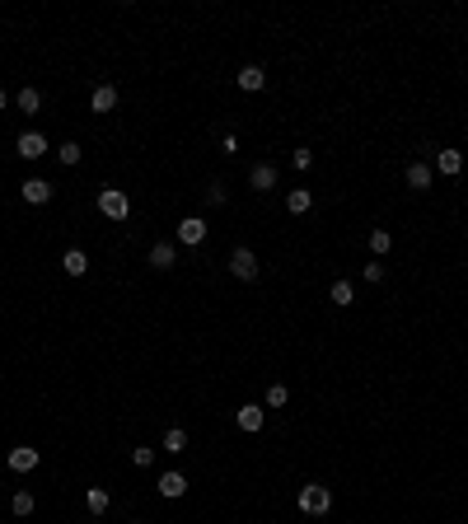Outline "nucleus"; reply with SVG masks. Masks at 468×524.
<instances>
[{
  "instance_id": "12",
  "label": "nucleus",
  "mask_w": 468,
  "mask_h": 524,
  "mask_svg": "<svg viewBox=\"0 0 468 524\" xmlns=\"http://www.w3.org/2000/svg\"><path fill=\"white\" fill-rule=\"evenodd\" d=\"M459 169H464V155H459V150H435V173L459 178Z\"/></svg>"
},
{
  "instance_id": "31",
  "label": "nucleus",
  "mask_w": 468,
  "mask_h": 524,
  "mask_svg": "<svg viewBox=\"0 0 468 524\" xmlns=\"http://www.w3.org/2000/svg\"><path fill=\"white\" fill-rule=\"evenodd\" d=\"M5 108H10V94H5V90H0V112H5Z\"/></svg>"
},
{
  "instance_id": "16",
  "label": "nucleus",
  "mask_w": 468,
  "mask_h": 524,
  "mask_svg": "<svg viewBox=\"0 0 468 524\" xmlns=\"http://www.w3.org/2000/svg\"><path fill=\"white\" fill-rule=\"evenodd\" d=\"M174 262H179V248H174V244H155V248H150V267H155V272H169Z\"/></svg>"
},
{
  "instance_id": "19",
  "label": "nucleus",
  "mask_w": 468,
  "mask_h": 524,
  "mask_svg": "<svg viewBox=\"0 0 468 524\" xmlns=\"http://www.w3.org/2000/svg\"><path fill=\"white\" fill-rule=\"evenodd\" d=\"M328 300H333L337 309H346V304H356V290H351V281H333V290H328Z\"/></svg>"
},
{
  "instance_id": "28",
  "label": "nucleus",
  "mask_w": 468,
  "mask_h": 524,
  "mask_svg": "<svg viewBox=\"0 0 468 524\" xmlns=\"http://www.w3.org/2000/svg\"><path fill=\"white\" fill-rule=\"evenodd\" d=\"M366 281L379 286V281H384V262H366Z\"/></svg>"
},
{
  "instance_id": "3",
  "label": "nucleus",
  "mask_w": 468,
  "mask_h": 524,
  "mask_svg": "<svg viewBox=\"0 0 468 524\" xmlns=\"http://www.w3.org/2000/svg\"><path fill=\"white\" fill-rule=\"evenodd\" d=\"M230 272L239 281H253L257 277V253H253V248H234V253H230Z\"/></svg>"
},
{
  "instance_id": "8",
  "label": "nucleus",
  "mask_w": 468,
  "mask_h": 524,
  "mask_svg": "<svg viewBox=\"0 0 468 524\" xmlns=\"http://www.w3.org/2000/svg\"><path fill=\"white\" fill-rule=\"evenodd\" d=\"M52 183H47V178H28V183H23V201H28V206H47V201H52Z\"/></svg>"
},
{
  "instance_id": "11",
  "label": "nucleus",
  "mask_w": 468,
  "mask_h": 524,
  "mask_svg": "<svg viewBox=\"0 0 468 524\" xmlns=\"http://www.w3.org/2000/svg\"><path fill=\"white\" fill-rule=\"evenodd\" d=\"M33 469H38V449L33 445L10 449V473H33Z\"/></svg>"
},
{
  "instance_id": "27",
  "label": "nucleus",
  "mask_w": 468,
  "mask_h": 524,
  "mask_svg": "<svg viewBox=\"0 0 468 524\" xmlns=\"http://www.w3.org/2000/svg\"><path fill=\"white\" fill-rule=\"evenodd\" d=\"M290 164H295V169H309V164H314V150H309V145H304V150H295V155H290Z\"/></svg>"
},
{
  "instance_id": "18",
  "label": "nucleus",
  "mask_w": 468,
  "mask_h": 524,
  "mask_svg": "<svg viewBox=\"0 0 468 524\" xmlns=\"http://www.w3.org/2000/svg\"><path fill=\"white\" fill-rule=\"evenodd\" d=\"M90 108L94 112H112V108H117V90H112V85H99L94 99H90Z\"/></svg>"
},
{
  "instance_id": "9",
  "label": "nucleus",
  "mask_w": 468,
  "mask_h": 524,
  "mask_svg": "<svg viewBox=\"0 0 468 524\" xmlns=\"http://www.w3.org/2000/svg\"><path fill=\"white\" fill-rule=\"evenodd\" d=\"M234 85H239L244 94H257L262 85H267V70H262V66H244L239 75H234Z\"/></svg>"
},
{
  "instance_id": "30",
  "label": "nucleus",
  "mask_w": 468,
  "mask_h": 524,
  "mask_svg": "<svg viewBox=\"0 0 468 524\" xmlns=\"http://www.w3.org/2000/svg\"><path fill=\"white\" fill-rule=\"evenodd\" d=\"M220 150H225V155H234V150H239V136L225 132V136H220Z\"/></svg>"
},
{
  "instance_id": "23",
  "label": "nucleus",
  "mask_w": 468,
  "mask_h": 524,
  "mask_svg": "<svg viewBox=\"0 0 468 524\" xmlns=\"http://www.w3.org/2000/svg\"><path fill=\"white\" fill-rule=\"evenodd\" d=\"M10 510L19 515V520H23V515H33V491H14V496H10Z\"/></svg>"
},
{
  "instance_id": "25",
  "label": "nucleus",
  "mask_w": 468,
  "mask_h": 524,
  "mask_svg": "<svg viewBox=\"0 0 468 524\" xmlns=\"http://www.w3.org/2000/svg\"><path fill=\"white\" fill-rule=\"evenodd\" d=\"M389 248H393V235H389V230H370V253L384 257Z\"/></svg>"
},
{
  "instance_id": "17",
  "label": "nucleus",
  "mask_w": 468,
  "mask_h": 524,
  "mask_svg": "<svg viewBox=\"0 0 468 524\" xmlns=\"http://www.w3.org/2000/svg\"><path fill=\"white\" fill-rule=\"evenodd\" d=\"M108 506H112V496L103 487H85V510L90 515H108Z\"/></svg>"
},
{
  "instance_id": "15",
  "label": "nucleus",
  "mask_w": 468,
  "mask_h": 524,
  "mask_svg": "<svg viewBox=\"0 0 468 524\" xmlns=\"http://www.w3.org/2000/svg\"><path fill=\"white\" fill-rule=\"evenodd\" d=\"M183 491H188V478H183V473H164V478H159V496H164V501H179Z\"/></svg>"
},
{
  "instance_id": "2",
  "label": "nucleus",
  "mask_w": 468,
  "mask_h": 524,
  "mask_svg": "<svg viewBox=\"0 0 468 524\" xmlns=\"http://www.w3.org/2000/svg\"><path fill=\"white\" fill-rule=\"evenodd\" d=\"M99 211L108 215V220H127V215H132V197H127L122 188H103L99 192Z\"/></svg>"
},
{
  "instance_id": "20",
  "label": "nucleus",
  "mask_w": 468,
  "mask_h": 524,
  "mask_svg": "<svg viewBox=\"0 0 468 524\" xmlns=\"http://www.w3.org/2000/svg\"><path fill=\"white\" fill-rule=\"evenodd\" d=\"M14 103H19V112H28V117H33V112L43 108V94H38L33 85H28V90H19V94H14Z\"/></svg>"
},
{
  "instance_id": "32",
  "label": "nucleus",
  "mask_w": 468,
  "mask_h": 524,
  "mask_svg": "<svg viewBox=\"0 0 468 524\" xmlns=\"http://www.w3.org/2000/svg\"><path fill=\"white\" fill-rule=\"evenodd\" d=\"M141 524H145V520H141Z\"/></svg>"
},
{
  "instance_id": "22",
  "label": "nucleus",
  "mask_w": 468,
  "mask_h": 524,
  "mask_svg": "<svg viewBox=\"0 0 468 524\" xmlns=\"http://www.w3.org/2000/svg\"><path fill=\"white\" fill-rule=\"evenodd\" d=\"M290 402V389L286 384H267V393H262V407H286Z\"/></svg>"
},
{
  "instance_id": "4",
  "label": "nucleus",
  "mask_w": 468,
  "mask_h": 524,
  "mask_svg": "<svg viewBox=\"0 0 468 524\" xmlns=\"http://www.w3.org/2000/svg\"><path fill=\"white\" fill-rule=\"evenodd\" d=\"M262 422H267V407H257V402H244V407H239V412H234V426H239V431H262Z\"/></svg>"
},
{
  "instance_id": "21",
  "label": "nucleus",
  "mask_w": 468,
  "mask_h": 524,
  "mask_svg": "<svg viewBox=\"0 0 468 524\" xmlns=\"http://www.w3.org/2000/svg\"><path fill=\"white\" fill-rule=\"evenodd\" d=\"M183 449H188V431H183V426L164 431V454H183Z\"/></svg>"
},
{
  "instance_id": "29",
  "label": "nucleus",
  "mask_w": 468,
  "mask_h": 524,
  "mask_svg": "<svg viewBox=\"0 0 468 524\" xmlns=\"http://www.w3.org/2000/svg\"><path fill=\"white\" fill-rule=\"evenodd\" d=\"M206 197H211V206H220V201H225V183H220V178H216V183H211V188H206Z\"/></svg>"
},
{
  "instance_id": "6",
  "label": "nucleus",
  "mask_w": 468,
  "mask_h": 524,
  "mask_svg": "<svg viewBox=\"0 0 468 524\" xmlns=\"http://www.w3.org/2000/svg\"><path fill=\"white\" fill-rule=\"evenodd\" d=\"M248 188H253V192H272V188H277V164H253V169H248Z\"/></svg>"
},
{
  "instance_id": "10",
  "label": "nucleus",
  "mask_w": 468,
  "mask_h": 524,
  "mask_svg": "<svg viewBox=\"0 0 468 524\" xmlns=\"http://www.w3.org/2000/svg\"><path fill=\"white\" fill-rule=\"evenodd\" d=\"M19 155L23 159H43L47 155V136L43 132H23L19 136Z\"/></svg>"
},
{
  "instance_id": "24",
  "label": "nucleus",
  "mask_w": 468,
  "mask_h": 524,
  "mask_svg": "<svg viewBox=\"0 0 468 524\" xmlns=\"http://www.w3.org/2000/svg\"><path fill=\"white\" fill-rule=\"evenodd\" d=\"M80 155H85V150H80V145H75V141H66V145H56V159H61V164H66V169H75V164H80Z\"/></svg>"
},
{
  "instance_id": "1",
  "label": "nucleus",
  "mask_w": 468,
  "mask_h": 524,
  "mask_svg": "<svg viewBox=\"0 0 468 524\" xmlns=\"http://www.w3.org/2000/svg\"><path fill=\"white\" fill-rule=\"evenodd\" d=\"M295 501H300L304 515H328V510H333V491L319 487V482H309V487H300V496H295Z\"/></svg>"
},
{
  "instance_id": "13",
  "label": "nucleus",
  "mask_w": 468,
  "mask_h": 524,
  "mask_svg": "<svg viewBox=\"0 0 468 524\" xmlns=\"http://www.w3.org/2000/svg\"><path fill=\"white\" fill-rule=\"evenodd\" d=\"M286 211H290V215L314 211V192H309V188H290V192H286Z\"/></svg>"
},
{
  "instance_id": "14",
  "label": "nucleus",
  "mask_w": 468,
  "mask_h": 524,
  "mask_svg": "<svg viewBox=\"0 0 468 524\" xmlns=\"http://www.w3.org/2000/svg\"><path fill=\"white\" fill-rule=\"evenodd\" d=\"M61 267H66V277H85V272H90L85 248H66V253H61Z\"/></svg>"
},
{
  "instance_id": "5",
  "label": "nucleus",
  "mask_w": 468,
  "mask_h": 524,
  "mask_svg": "<svg viewBox=\"0 0 468 524\" xmlns=\"http://www.w3.org/2000/svg\"><path fill=\"white\" fill-rule=\"evenodd\" d=\"M201 239H206V220H201V215H183V220H179V244L197 248Z\"/></svg>"
},
{
  "instance_id": "26",
  "label": "nucleus",
  "mask_w": 468,
  "mask_h": 524,
  "mask_svg": "<svg viewBox=\"0 0 468 524\" xmlns=\"http://www.w3.org/2000/svg\"><path fill=\"white\" fill-rule=\"evenodd\" d=\"M132 464H136V469H150V464H155V449H150V445H136L132 449Z\"/></svg>"
},
{
  "instance_id": "7",
  "label": "nucleus",
  "mask_w": 468,
  "mask_h": 524,
  "mask_svg": "<svg viewBox=\"0 0 468 524\" xmlns=\"http://www.w3.org/2000/svg\"><path fill=\"white\" fill-rule=\"evenodd\" d=\"M403 178H408V188H413V192H426V188H431V178H435V173H431V164H426V159H413Z\"/></svg>"
}]
</instances>
